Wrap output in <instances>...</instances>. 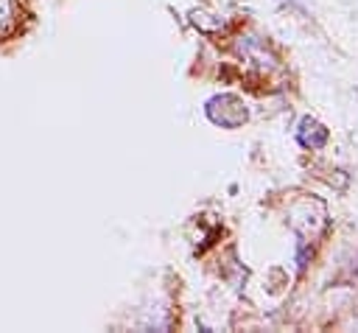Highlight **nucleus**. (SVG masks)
Instances as JSON below:
<instances>
[{
  "label": "nucleus",
  "mask_w": 358,
  "mask_h": 333,
  "mask_svg": "<svg viewBox=\"0 0 358 333\" xmlns=\"http://www.w3.org/2000/svg\"><path fill=\"white\" fill-rule=\"evenodd\" d=\"M8 14H11V0H0V25L8 20Z\"/></svg>",
  "instance_id": "1"
}]
</instances>
